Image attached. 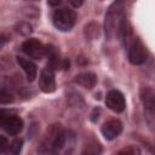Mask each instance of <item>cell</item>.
Wrapping results in <instances>:
<instances>
[{
	"mask_svg": "<svg viewBox=\"0 0 155 155\" xmlns=\"http://www.w3.org/2000/svg\"><path fill=\"white\" fill-rule=\"evenodd\" d=\"M125 2L126 0H114L108 7L104 17V31L108 39H111L116 28H120V23L125 17Z\"/></svg>",
	"mask_w": 155,
	"mask_h": 155,
	"instance_id": "6da1fadb",
	"label": "cell"
},
{
	"mask_svg": "<svg viewBox=\"0 0 155 155\" xmlns=\"http://www.w3.org/2000/svg\"><path fill=\"white\" fill-rule=\"evenodd\" d=\"M140 102L144 109V117L150 127V130L155 131V91L150 87H142L139 91Z\"/></svg>",
	"mask_w": 155,
	"mask_h": 155,
	"instance_id": "7a4b0ae2",
	"label": "cell"
},
{
	"mask_svg": "<svg viewBox=\"0 0 155 155\" xmlns=\"http://www.w3.org/2000/svg\"><path fill=\"white\" fill-rule=\"evenodd\" d=\"M75 19H76L75 12L67 7L58 8L52 15V22L54 27L62 31L70 30L75 24Z\"/></svg>",
	"mask_w": 155,
	"mask_h": 155,
	"instance_id": "3957f363",
	"label": "cell"
},
{
	"mask_svg": "<svg viewBox=\"0 0 155 155\" xmlns=\"http://www.w3.org/2000/svg\"><path fill=\"white\" fill-rule=\"evenodd\" d=\"M148 53L139 38H134L128 46V61L134 65H140L147 61Z\"/></svg>",
	"mask_w": 155,
	"mask_h": 155,
	"instance_id": "277c9868",
	"label": "cell"
},
{
	"mask_svg": "<svg viewBox=\"0 0 155 155\" xmlns=\"http://www.w3.org/2000/svg\"><path fill=\"white\" fill-rule=\"evenodd\" d=\"M0 116H1V120H0L1 127L6 133H8L10 136H16L22 131L23 128L22 119H19L16 115H6L5 110H1Z\"/></svg>",
	"mask_w": 155,
	"mask_h": 155,
	"instance_id": "5b68a950",
	"label": "cell"
},
{
	"mask_svg": "<svg viewBox=\"0 0 155 155\" xmlns=\"http://www.w3.org/2000/svg\"><path fill=\"white\" fill-rule=\"evenodd\" d=\"M22 51L30 58H34V59H40L42 58V56L45 54V50L46 47L42 46V44L35 39H28L25 40L22 46H21Z\"/></svg>",
	"mask_w": 155,
	"mask_h": 155,
	"instance_id": "8992f818",
	"label": "cell"
},
{
	"mask_svg": "<svg viewBox=\"0 0 155 155\" xmlns=\"http://www.w3.org/2000/svg\"><path fill=\"white\" fill-rule=\"evenodd\" d=\"M105 104L110 110H113L115 113H121V111H124V109L126 107V101H125L124 94L120 91L111 90L107 93Z\"/></svg>",
	"mask_w": 155,
	"mask_h": 155,
	"instance_id": "52a82bcc",
	"label": "cell"
},
{
	"mask_svg": "<svg viewBox=\"0 0 155 155\" xmlns=\"http://www.w3.org/2000/svg\"><path fill=\"white\" fill-rule=\"evenodd\" d=\"M39 86L40 90L45 93H52L56 90V80H54V73L52 68L47 67L40 73L39 78Z\"/></svg>",
	"mask_w": 155,
	"mask_h": 155,
	"instance_id": "ba28073f",
	"label": "cell"
},
{
	"mask_svg": "<svg viewBox=\"0 0 155 155\" xmlns=\"http://www.w3.org/2000/svg\"><path fill=\"white\" fill-rule=\"evenodd\" d=\"M101 131H102V134L104 136L105 139L113 140L116 137H119L120 133L122 132V124L116 119H111V120L103 124Z\"/></svg>",
	"mask_w": 155,
	"mask_h": 155,
	"instance_id": "9c48e42d",
	"label": "cell"
},
{
	"mask_svg": "<svg viewBox=\"0 0 155 155\" xmlns=\"http://www.w3.org/2000/svg\"><path fill=\"white\" fill-rule=\"evenodd\" d=\"M18 65L22 68V70L24 71L27 79L29 81H34L36 75H38V69H36V65L30 61V59H27V58H23V57H17L16 58Z\"/></svg>",
	"mask_w": 155,
	"mask_h": 155,
	"instance_id": "30bf717a",
	"label": "cell"
},
{
	"mask_svg": "<svg viewBox=\"0 0 155 155\" xmlns=\"http://www.w3.org/2000/svg\"><path fill=\"white\" fill-rule=\"evenodd\" d=\"M74 82L80 85V86H82V87H85V88H87V90H91L97 84V76L93 73H90V71L81 73V74L75 76Z\"/></svg>",
	"mask_w": 155,
	"mask_h": 155,
	"instance_id": "8fae6325",
	"label": "cell"
},
{
	"mask_svg": "<svg viewBox=\"0 0 155 155\" xmlns=\"http://www.w3.org/2000/svg\"><path fill=\"white\" fill-rule=\"evenodd\" d=\"M120 34H121V40H122V44L125 46H130L131 44V28H130V24L127 22V18L124 17L121 23H120Z\"/></svg>",
	"mask_w": 155,
	"mask_h": 155,
	"instance_id": "7c38bea8",
	"label": "cell"
},
{
	"mask_svg": "<svg viewBox=\"0 0 155 155\" xmlns=\"http://www.w3.org/2000/svg\"><path fill=\"white\" fill-rule=\"evenodd\" d=\"M15 30H16V33H18L21 35H24V36L29 35L33 31L31 25L29 23H27V22H19V23H17V25L15 27Z\"/></svg>",
	"mask_w": 155,
	"mask_h": 155,
	"instance_id": "4fadbf2b",
	"label": "cell"
},
{
	"mask_svg": "<svg viewBox=\"0 0 155 155\" xmlns=\"http://www.w3.org/2000/svg\"><path fill=\"white\" fill-rule=\"evenodd\" d=\"M22 145H23V140L22 139H15L11 144H10V153L12 154H19V151L22 150Z\"/></svg>",
	"mask_w": 155,
	"mask_h": 155,
	"instance_id": "5bb4252c",
	"label": "cell"
},
{
	"mask_svg": "<svg viewBox=\"0 0 155 155\" xmlns=\"http://www.w3.org/2000/svg\"><path fill=\"white\" fill-rule=\"evenodd\" d=\"M12 101H13L12 94H11L10 92H7L5 87H2V90H1V92H0V103H1V104H7V103H10V102H12Z\"/></svg>",
	"mask_w": 155,
	"mask_h": 155,
	"instance_id": "9a60e30c",
	"label": "cell"
},
{
	"mask_svg": "<svg viewBox=\"0 0 155 155\" xmlns=\"http://www.w3.org/2000/svg\"><path fill=\"white\" fill-rule=\"evenodd\" d=\"M7 148H10V144L7 143V139L4 136H0V153H5Z\"/></svg>",
	"mask_w": 155,
	"mask_h": 155,
	"instance_id": "2e32d148",
	"label": "cell"
},
{
	"mask_svg": "<svg viewBox=\"0 0 155 155\" xmlns=\"http://www.w3.org/2000/svg\"><path fill=\"white\" fill-rule=\"evenodd\" d=\"M69 1V4L73 6V7H80L82 4H84V0H68Z\"/></svg>",
	"mask_w": 155,
	"mask_h": 155,
	"instance_id": "e0dca14e",
	"label": "cell"
},
{
	"mask_svg": "<svg viewBox=\"0 0 155 155\" xmlns=\"http://www.w3.org/2000/svg\"><path fill=\"white\" fill-rule=\"evenodd\" d=\"M61 1H62V0H47L48 5H51V6H57V5L61 4Z\"/></svg>",
	"mask_w": 155,
	"mask_h": 155,
	"instance_id": "ac0fdd59",
	"label": "cell"
}]
</instances>
